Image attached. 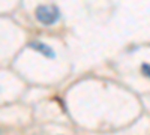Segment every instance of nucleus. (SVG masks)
Returning <instances> with one entry per match:
<instances>
[{
	"label": "nucleus",
	"instance_id": "2",
	"mask_svg": "<svg viewBox=\"0 0 150 135\" xmlns=\"http://www.w3.org/2000/svg\"><path fill=\"white\" fill-rule=\"evenodd\" d=\"M29 48L30 50H33L35 53H39L42 54L44 57L47 59H56V53L51 47H50L48 44L42 42V41H32L29 42Z\"/></svg>",
	"mask_w": 150,
	"mask_h": 135
},
{
	"label": "nucleus",
	"instance_id": "1",
	"mask_svg": "<svg viewBox=\"0 0 150 135\" xmlns=\"http://www.w3.org/2000/svg\"><path fill=\"white\" fill-rule=\"evenodd\" d=\"M60 11L54 5H39L35 9V18L42 26H54L60 20Z\"/></svg>",
	"mask_w": 150,
	"mask_h": 135
},
{
	"label": "nucleus",
	"instance_id": "3",
	"mask_svg": "<svg viewBox=\"0 0 150 135\" xmlns=\"http://www.w3.org/2000/svg\"><path fill=\"white\" fill-rule=\"evenodd\" d=\"M141 74L146 77V78H150V63H141V68H140Z\"/></svg>",
	"mask_w": 150,
	"mask_h": 135
}]
</instances>
